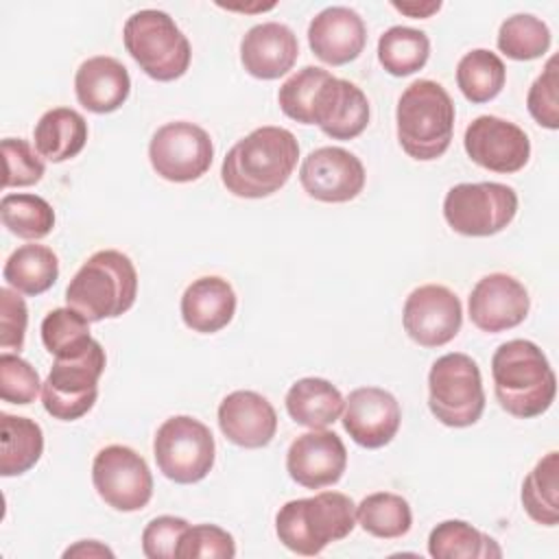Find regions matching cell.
Returning <instances> with one entry per match:
<instances>
[{
    "label": "cell",
    "mask_w": 559,
    "mask_h": 559,
    "mask_svg": "<svg viewBox=\"0 0 559 559\" xmlns=\"http://www.w3.org/2000/svg\"><path fill=\"white\" fill-rule=\"evenodd\" d=\"M105 349L98 341L81 356L55 358L46 382H41L46 413L61 421L87 415L98 397V378L105 371Z\"/></svg>",
    "instance_id": "30bf717a"
},
{
    "label": "cell",
    "mask_w": 559,
    "mask_h": 559,
    "mask_svg": "<svg viewBox=\"0 0 559 559\" xmlns=\"http://www.w3.org/2000/svg\"><path fill=\"white\" fill-rule=\"evenodd\" d=\"M402 424L397 400L380 386L354 389L343 408V428L354 443L378 450L393 441Z\"/></svg>",
    "instance_id": "ac0fdd59"
},
{
    "label": "cell",
    "mask_w": 559,
    "mask_h": 559,
    "mask_svg": "<svg viewBox=\"0 0 559 559\" xmlns=\"http://www.w3.org/2000/svg\"><path fill=\"white\" fill-rule=\"evenodd\" d=\"M491 378L500 408L518 419L546 413L557 395V378L546 354L526 338L507 341L493 352Z\"/></svg>",
    "instance_id": "7a4b0ae2"
},
{
    "label": "cell",
    "mask_w": 559,
    "mask_h": 559,
    "mask_svg": "<svg viewBox=\"0 0 559 559\" xmlns=\"http://www.w3.org/2000/svg\"><path fill=\"white\" fill-rule=\"evenodd\" d=\"M105 555L114 557V552L107 546L98 544L96 539H83L63 552V557H105Z\"/></svg>",
    "instance_id": "ee69618b"
},
{
    "label": "cell",
    "mask_w": 559,
    "mask_h": 559,
    "mask_svg": "<svg viewBox=\"0 0 559 559\" xmlns=\"http://www.w3.org/2000/svg\"><path fill=\"white\" fill-rule=\"evenodd\" d=\"M39 373L17 354L0 356V397L9 404H31L39 393Z\"/></svg>",
    "instance_id": "f35d334b"
},
{
    "label": "cell",
    "mask_w": 559,
    "mask_h": 559,
    "mask_svg": "<svg viewBox=\"0 0 559 559\" xmlns=\"http://www.w3.org/2000/svg\"><path fill=\"white\" fill-rule=\"evenodd\" d=\"M0 148H2V162H4V175H2L4 188L33 186L44 177L46 166L35 155V151L26 140L4 138Z\"/></svg>",
    "instance_id": "ab89813d"
},
{
    "label": "cell",
    "mask_w": 559,
    "mask_h": 559,
    "mask_svg": "<svg viewBox=\"0 0 559 559\" xmlns=\"http://www.w3.org/2000/svg\"><path fill=\"white\" fill-rule=\"evenodd\" d=\"M428 408L450 428H467L480 419L485 389L472 356L452 352L432 362L428 371Z\"/></svg>",
    "instance_id": "52a82bcc"
},
{
    "label": "cell",
    "mask_w": 559,
    "mask_h": 559,
    "mask_svg": "<svg viewBox=\"0 0 559 559\" xmlns=\"http://www.w3.org/2000/svg\"><path fill=\"white\" fill-rule=\"evenodd\" d=\"M356 526V504L341 491H321L288 500L275 515L280 542L304 557L319 555L328 544L345 539Z\"/></svg>",
    "instance_id": "277c9868"
},
{
    "label": "cell",
    "mask_w": 559,
    "mask_h": 559,
    "mask_svg": "<svg viewBox=\"0 0 559 559\" xmlns=\"http://www.w3.org/2000/svg\"><path fill=\"white\" fill-rule=\"evenodd\" d=\"M299 181L308 197L317 201L345 203L362 192L365 166L354 153L341 146H321L304 159Z\"/></svg>",
    "instance_id": "9a60e30c"
},
{
    "label": "cell",
    "mask_w": 559,
    "mask_h": 559,
    "mask_svg": "<svg viewBox=\"0 0 559 559\" xmlns=\"http://www.w3.org/2000/svg\"><path fill=\"white\" fill-rule=\"evenodd\" d=\"M190 524L183 518L159 515L142 531V552L148 559H175L183 531Z\"/></svg>",
    "instance_id": "b9f144b4"
},
{
    "label": "cell",
    "mask_w": 559,
    "mask_h": 559,
    "mask_svg": "<svg viewBox=\"0 0 559 559\" xmlns=\"http://www.w3.org/2000/svg\"><path fill=\"white\" fill-rule=\"evenodd\" d=\"M469 319L483 332H504L520 325L531 308L528 290L507 273H489L469 293Z\"/></svg>",
    "instance_id": "e0dca14e"
},
{
    "label": "cell",
    "mask_w": 559,
    "mask_h": 559,
    "mask_svg": "<svg viewBox=\"0 0 559 559\" xmlns=\"http://www.w3.org/2000/svg\"><path fill=\"white\" fill-rule=\"evenodd\" d=\"M286 411L295 424L310 430L328 428L345 408L341 391L325 378H301L286 393Z\"/></svg>",
    "instance_id": "d4e9b609"
},
{
    "label": "cell",
    "mask_w": 559,
    "mask_h": 559,
    "mask_svg": "<svg viewBox=\"0 0 559 559\" xmlns=\"http://www.w3.org/2000/svg\"><path fill=\"white\" fill-rule=\"evenodd\" d=\"M92 483L105 504L131 513L148 504L153 476L146 461L129 445H107L92 463Z\"/></svg>",
    "instance_id": "7c38bea8"
},
{
    "label": "cell",
    "mask_w": 559,
    "mask_h": 559,
    "mask_svg": "<svg viewBox=\"0 0 559 559\" xmlns=\"http://www.w3.org/2000/svg\"><path fill=\"white\" fill-rule=\"evenodd\" d=\"M328 76H330V72L323 68H317V66H306V68L297 70L293 76H288L282 83V87L277 92L280 109L295 122L312 124V107H314L317 94Z\"/></svg>",
    "instance_id": "8d00e7d4"
},
{
    "label": "cell",
    "mask_w": 559,
    "mask_h": 559,
    "mask_svg": "<svg viewBox=\"0 0 559 559\" xmlns=\"http://www.w3.org/2000/svg\"><path fill=\"white\" fill-rule=\"evenodd\" d=\"M35 151L52 164L76 157L87 142L85 118L70 107L48 109L33 131Z\"/></svg>",
    "instance_id": "484cf974"
},
{
    "label": "cell",
    "mask_w": 559,
    "mask_h": 559,
    "mask_svg": "<svg viewBox=\"0 0 559 559\" xmlns=\"http://www.w3.org/2000/svg\"><path fill=\"white\" fill-rule=\"evenodd\" d=\"M393 9H397L400 13H406L411 17H428L435 11L441 9V2H393Z\"/></svg>",
    "instance_id": "f6af8a7d"
},
{
    "label": "cell",
    "mask_w": 559,
    "mask_h": 559,
    "mask_svg": "<svg viewBox=\"0 0 559 559\" xmlns=\"http://www.w3.org/2000/svg\"><path fill=\"white\" fill-rule=\"evenodd\" d=\"M122 41L140 70L155 81H175L190 68V41L164 11H135L124 22Z\"/></svg>",
    "instance_id": "8992f818"
},
{
    "label": "cell",
    "mask_w": 559,
    "mask_h": 559,
    "mask_svg": "<svg viewBox=\"0 0 559 559\" xmlns=\"http://www.w3.org/2000/svg\"><path fill=\"white\" fill-rule=\"evenodd\" d=\"M90 321L72 310L55 308L41 321V343L55 358H74L85 354L96 341L90 336Z\"/></svg>",
    "instance_id": "836d02e7"
},
{
    "label": "cell",
    "mask_w": 559,
    "mask_h": 559,
    "mask_svg": "<svg viewBox=\"0 0 559 559\" xmlns=\"http://www.w3.org/2000/svg\"><path fill=\"white\" fill-rule=\"evenodd\" d=\"M0 474L20 476L35 467L44 452V432L37 421L0 413Z\"/></svg>",
    "instance_id": "83f0119b"
},
{
    "label": "cell",
    "mask_w": 559,
    "mask_h": 559,
    "mask_svg": "<svg viewBox=\"0 0 559 559\" xmlns=\"http://www.w3.org/2000/svg\"><path fill=\"white\" fill-rule=\"evenodd\" d=\"M507 81V68L502 59L485 48L469 50L456 66V85L469 103H489L496 98Z\"/></svg>",
    "instance_id": "4dcf8cb0"
},
{
    "label": "cell",
    "mask_w": 559,
    "mask_h": 559,
    "mask_svg": "<svg viewBox=\"0 0 559 559\" xmlns=\"http://www.w3.org/2000/svg\"><path fill=\"white\" fill-rule=\"evenodd\" d=\"M299 55L297 35L280 22L251 26L240 41V61L245 70L262 81H273L293 70Z\"/></svg>",
    "instance_id": "7402d4cb"
},
{
    "label": "cell",
    "mask_w": 559,
    "mask_h": 559,
    "mask_svg": "<svg viewBox=\"0 0 559 559\" xmlns=\"http://www.w3.org/2000/svg\"><path fill=\"white\" fill-rule=\"evenodd\" d=\"M356 522L373 537L395 539L411 531L413 511L406 498L391 491H378L360 500L356 507Z\"/></svg>",
    "instance_id": "1f68e13d"
},
{
    "label": "cell",
    "mask_w": 559,
    "mask_h": 559,
    "mask_svg": "<svg viewBox=\"0 0 559 559\" xmlns=\"http://www.w3.org/2000/svg\"><path fill=\"white\" fill-rule=\"evenodd\" d=\"M308 44L314 57L323 63L345 66L362 52L367 28L354 9L328 7L312 17L308 26Z\"/></svg>",
    "instance_id": "44dd1931"
},
{
    "label": "cell",
    "mask_w": 559,
    "mask_h": 559,
    "mask_svg": "<svg viewBox=\"0 0 559 559\" xmlns=\"http://www.w3.org/2000/svg\"><path fill=\"white\" fill-rule=\"evenodd\" d=\"M153 454L159 472L179 485H192L203 480L214 467V437L212 430L190 417H168L155 432Z\"/></svg>",
    "instance_id": "ba28073f"
},
{
    "label": "cell",
    "mask_w": 559,
    "mask_h": 559,
    "mask_svg": "<svg viewBox=\"0 0 559 559\" xmlns=\"http://www.w3.org/2000/svg\"><path fill=\"white\" fill-rule=\"evenodd\" d=\"M76 100L92 114H111L129 98L127 68L107 55L85 59L74 74Z\"/></svg>",
    "instance_id": "603a6c76"
},
{
    "label": "cell",
    "mask_w": 559,
    "mask_h": 559,
    "mask_svg": "<svg viewBox=\"0 0 559 559\" xmlns=\"http://www.w3.org/2000/svg\"><path fill=\"white\" fill-rule=\"evenodd\" d=\"M402 323L417 345L441 347L459 334L463 308L448 286L424 284L406 297Z\"/></svg>",
    "instance_id": "4fadbf2b"
},
{
    "label": "cell",
    "mask_w": 559,
    "mask_h": 559,
    "mask_svg": "<svg viewBox=\"0 0 559 559\" xmlns=\"http://www.w3.org/2000/svg\"><path fill=\"white\" fill-rule=\"evenodd\" d=\"M138 297V271L116 249L96 251L83 262L66 288V304L90 323L124 314Z\"/></svg>",
    "instance_id": "3957f363"
},
{
    "label": "cell",
    "mask_w": 559,
    "mask_h": 559,
    "mask_svg": "<svg viewBox=\"0 0 559 559\" xmlns=\"http://www.w3.org/2000/svg\"><path fill=\"white\" fill-rule=\"evenodd\" d=\"M430 39L411 26H391L378 39V61L393 76H408L426 66Z\"/></svg>",
    "instance_id": "d6a6232c"
},
{
    "label": "cell",
    "mask_w": 559,
    "mask_h": 559,
    "mask_svg": "<svg viewBox=\"0 0 559 559\" xmlns=\"http://www.w3.org/2000/svg\"><path fill=\"white\" fill-rule=\"evenodd\" d=\"M28 323V310L24 299L11 288H0V347L22 349Z\"/></svg>",
    "instance_id": "7bdbcfd3"
},
{
    "label": "cell",
    "mask_w": 559,
    "mask_h": 559,
    "mask_svg": "<svg viewBox=\"0 0 559 559\" xmlns=\"http://www.w3.org/2000/svg\"><path fill=\"white\" fill-rule=\"evenodd\" d=\"M218 428L234 445L247 450L264 448L277 432V413L264 395L234 391L218 406Z\"/></svg>",
    "instance_id": "ffe728a7"
},
{
    "label": "cell",
    "mask_w": 559,
    "mask_h": 559,
    "mask_svg": "<svg viewBox=\"0 0 559 559\" xmlns=\"http://www.w3.org/2000/svg\"><path fill=\"white\" fill-rule=\"evenodd\" d=\"M428 552L435 559H491L500 557L502 548L469 522L445 520L430 531Z\"/></svg>",
    "instance_id": "f1b7e54d"
},
{
    "label": "cell",
    "mask_w": 559,
    "mask_h": 559,
    "mask_svg": "<svg viewBox=\"0 0 559 559\" xmlns=\"http://www.w3.org/2000/svg\"><path fill=\"white\" fill-rule=\"evenodd\" d=\"M515 190L498 181L456 183L443 199V218L461 236H493L515 218Z\"/></svg>",
    "instance_id": "9c48e42d"
},
{
    "label": "cell",
    "mask_w": 559,
    "mask_h": 559,
    "mask_svg": "<svg viewBox=\"0 0 559 559\" xmlns=\"http://www.w3.org/2000/svg\"><path fill=\"white\" fill-rule=\"evenodd\" d=\"M236 312V293L231 284L218 275L194 280L181 295V319L199 334L223 330Z\"/></svg>",
    "instance_id": "cb8c5ba5"
},
{
    "label": "cell",
    "mask_w": 559,
    "mask_h": 559,
    "mask_svg": "<svg viewBox=\"0 0 559 559\" xmlns=\"http://www.w3.org/2000/svg\"><path fill=\"white\" fill-rule=\"evenodd\" d=\"M526 107L533 120L546 129H559V74L557 57H550L544 72L533 81Z\"/></svg>",
    "instance_id": "60d3db41"
},
{
    "label": "cell",
    "mask_w": 559,
    "mask_h": 559,
    "mask_svg": "<svg viewBox=\"0 0 559 559\" xmlns=\"http://www.w3.org/2000/svg\"><path fill=\"white\" fill-rule=\"evenodd\" d=\"M299 157L297 138L284 127H258L225 155L221 179L240 199H264L290 179Z\"/></svg>",
    "instance_id": "6da1fadb"
},
{
    "label": "cell",
    "mask_w": 559,
    "mask_h": 559,
    "mask_svg": "<svg viewBox=\"0 0 559 559\" xmlns=\"http://www.w3.org/2000/svg\"><path fill=\"white\" fill-rule=\"evenodd\" d=\"M397 142L404 153L419 162L441 157L454 133V103L443 85L430 79L413 81L395 109Z\"/></svg>",
    "instance_id": "5b68a950"
},
{
    "label": "cell",
    "mask_w": 559,
    "mask_h": 559,
    "mask_svg": "<svg viewBox=\"0 0 559 559\" xmlns=\"http://www.w3.org/2000/svg\"><path fill=\"white\" fill-rule=\"evenodd\" d=\"M559 452H548L522 483V504L531 520L544 526L559 522Z\"/></svg>",
    "instance_id": "f546056e"
},
{
    "label": "cell",
    "mask_w": 559,
    "mask_h": 559,
    "mask_svg": "<svg viewBox=\"0 0 559 559\" xmlns=\"http://www.w3.org/2000/svg\"><path fill=\"white\" fill-rule=\"evenodd\" d=\"M236 555L234 537L216 524L188 526L177 546V559H231Z\"/></svg>",
    "instance_id": "74e56055"
},
{
    "label": "cell",
    "mask_w": 559,
    "mask_h": 559,
    "mask_svg": "<svg viewBox=\"0 0 559 559\" xmlns=\"http://www.w3.org/2000/svg\"><path fill=\"white\" fill-rule=\"evenodd\" d=\"M345 467V443L336 432L325 428L299 435L286 452L288 476L306 489H323L338 483Z\"/></svg>",
    "instance_id": "2e32d148"
},
{
    "label": "cell",
    "mask_w": 559,
    "mask_h": 559,
    "mask_svg": "<svg viewBox=\"0 0 559 559\" xmlns=\"http://www.w3.org/2000/svg\"><path fill=\"white\" fill-rule=\"evenodd\" d=\"M153 170L173 183H188L203 177L214 159L210 133L188 120L162 124L148 144Z\"/></svg>",
    "instance_id": "8fae6325"
},
{
    "label": "cell",
    "mask_w": 559,
    "mask_h": 559,
    "mask_svg": "<svg viewBox=\"0 0 559 559\" xmlns=\"http://www.w3.org/2000/svg\"><path fill=\"white\" fill-rule=\"evenodd\" d=\"M4 282L22 295H41L59 277L57 253L46 245H22L4 262Z\"/></svg>",
    "instance_id": "4316f807"
},
{
    "label": "cell",
    "mask_w": 559,
    "mask_h": 559,
    "mask_svg": "<svg viewBox=\"0 0 559 559\" xmlns=\"http://www.w3.org/2000/svg\"><path fill=\"white\" fill-rule=\"evenodd\" d=\"M463 146L474 164L500 175L522 170L531 157L528 135L498 116L474 118L465 129Z\"/></svg>",
    "instance_id": "5bb4252c"
},
{
    "label": "cell",
    "mask_w": 559,
    "mask_h": 559,
    "mask_svg": "<svg viewBox=\"0 0 559 559\" xmlns=\"http://www.w3.org/2000/svg\"><path fill=\"white\" fill-rule=\"evenodd\" d=\"M312 124L332 140H354L369 124V100L358 85L330 74L317 94Z\"/></svg>",
    "instance_id": "d6986e66"
},
{
    "label": "cell",
    "mask_w": 559,
    "mask_h": 559,
    "mask_svg": "<svg viewBox=\"0 0 559 559\" xmlns=\"http://www.w3.org/2000/svg\"><path fill=\"white\" fill-rule=\"evenodd\" d=\"M550 28L531 13H515L500 24L498 48L509 59L531 61L550 48Z\"/></svg>",
    "instance_id": "d590c367"
},
{
    "label": "cell",
    "mask_w": 559,
    "mask_h": 559,
    "mask_svg": "<svg viewBox=\"0 0 559 559\" xmlns=\"http://www.w3.org/2000/svg\"><path fill=\"white\" fill-rule=\"evenodd\" d=\"M2 225L24 240H39L48 236L55 227V210L52 205L28 192L4 194L0 201Z\"/></svg>",
    "instance_id": "e575fe53"
}]
</instances>
